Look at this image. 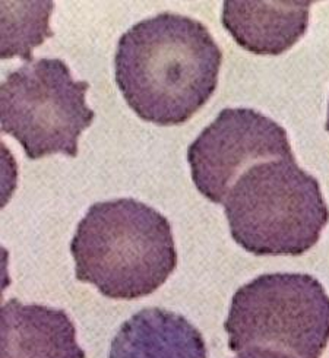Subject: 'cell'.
<instances>
[{
    "instance_id": "1",
    "label": "cell",
    "mask_w": 329,
    "mask_h": 358,
    "mask_svg": "<svg viewBox=\"0 0 329 358\" xmlns=\"http://www.w3.org/2000/svg\"><path fill=\"white\" fill-rule=\"evenodd\" d=\"M223 52L200 21L162 12L129 28L114 56L116 83L138 117L186 123L216 92Z\"/></svg>"
},
{
    "instance_id": "7",
    "label": "cell",
    "mask_w": 329,
    "mask_h": 358,
    "mask_svg": "<svg viewBox=\"0 0 329 358\" xmlns=\"http://www.w3.org/2000/svg\"><path fill=\"white\" fill-rule=\"evenodd\" d=\"M312 5L310 0H225L221 21L244 50L279 56L306 34Z\"/></svg>"
},
{
    "instance_id": "10",
    "label": "cell",
    "mask_w": 329,
    "mask_h": 358,
    "mask_svg": "<svg viewBox=\"0 0 329 358\" xmlns=\"http://www.w3.org/2000/svg\"><path fill=\"white\" fill-rule=\"evenodd\" d=\"M53 2H2V59L32 62V48L53 36L48 20Z\"/></svg>"
},
{
    "instance_id": "9",
    "label": "cell",
    "mask_w": 329,
    "mask_h": 358,
    "mask_svg": "<svg viewBox=\"0 0 329 358\" xmlns=\"http://www.w3.org/2000/svg\"><path fill=\"white\" fill-rule=\"evenodd\" d=\"M108 358H208V351L202 334L186 317L148 307L122 324Z\"/></svg>"
},
{
    "instance_id": "5",
    "label": "cell",
    "mask_w": 329,
    "mask_h": 358,
    "mask_svg": "<svg viewBox=\"0 0 329 358\" xmlns=\"http://www.w3.org/2000/svg\"><path fill=\"white\" fill-rule=\"evenodd\" d=\"M88 88L60 59L24 64L0 85V129L22 145L29 159L75 158L78 139L95 117L85 100Z\"/></svg>"
},
{
    "instance_id": "6",
    "label": "cell",
    "mask_w": 329,
    "mask_h": 358,
    "mask_svg": "<svg viewBox=\"0 0 329 358\" xmlns=\"http://www.w3.org/2000/svg\"><path fill=\"white\" fill-rule=\"evenodd\" d=\"M294 158L286 129L252 108H224L188 148L196 189L224 203L237 178L259 162Z\"/></svg>"
},
{
    "instance_id": "12",
    "label": "cell",
    "mask_w": 329,
    "mask_h": 358,
    "mask_svg": "<svg viewBox=\"0 0 329 358\" xmlns=\"http://www.w3.org/2000/svg\"><path fill=\"white\" fill-rule=\"evenodd\" d=\"M325 129H326V132H329V107H328V120H326Z\"/></svg>"
},
{
    "instance_id": "8",
    "label": "cell",
    "mask_w": 329,
    "mask_h": 358,
    "mask_svg": "<svg viewBox=\"0 0 329 358\" xmlns=\"http://www.w3.org/2000/svg\"><path fill=\"white\" fill-rule=\"evenodd\" d=\"M0 358H85L64 310L12 299L0 310Z\"/></svg>"
},
{
    "instance_id": "3",
    "label": "cell",
    "mask_w": 329,
    "mask_h": 358,
    "mask_svg": "<svg viewBox=\"0 0 329 358\" xmlns=\"http://www.w3.org/2000/svg\"><path fill=\"white\" fill-rule=\"evenodd\" d=\"M224 213L233 240L256 256H302L329 222L319 182L295 158L246 170L230 189Z\"/></svg>"
},
{
    "instance_id": "4",
    "label": "cell",
    "mask_w": 329,
    "mask_h": 358,
    "mask_svg": "<svg viewBox=\"0 0 329 358\" xmlns=\"http://www.w3.org/2000/svg\"><path fill=\"white\" fill-rule=\"evenodd\" d=\"M224 329L234 352L321 358L329 343V296L307 273L260 275L234 292Z\"/></svg>"
},
{
    "instance_id": "2",
    "label": "cell",
    "mask_w": 329,
    "mask_h": 358,
    "mask_svg": "<svg viewBox=\"0 0 329 358\" xmlns=\"http://www.w3.org/2000/svg\"><path fill=\"white\" fill-rule=\"evenodd\" d=\"M71 253L76 280L113 300L153 294L177 266L169 220L130 198L91 205L76 227Z\"/></svg>"
},
{
    "instance_id": "11",
    "label": "cell",
    "mask_w": 329,
    "mask_h": 358,
    "mask_svg": "<svg viewBox=\"0 0 329 358\" xmlns=\"http://www.w3.org/2000/svg\"><path fill=\"white\" fill-rule=\"evenodd\" d=\"M236 358H293L284 352L274 351V350H263V348H253L239 352Z\"/></svg>"
}]
</instances>
